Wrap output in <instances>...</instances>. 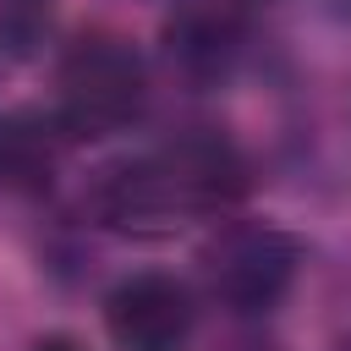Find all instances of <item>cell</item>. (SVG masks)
Here are the masks:
<instances>
[{"mask_svg":"<svg viewBox=\"0 0 351 351\" xmlns=\"http://www.w3.org/2000/svg\"><path fill=\"white\" fill-rule=\"evenodd\" d=\"M148 60L121 33H82L55 66V121L66 137H115L148 115Z\"/></svg>","mask_w":351,"mask_h":351,"instance_id":"1","label":"cell"},{"mask_svg":"<svg viewBox=\"0 0 351 351\" xmlns=\"http://www.w3.org/2000/svg\"><path fill=\"white\" fill-rule=\"evenodd\" d=\"M302 236L274 225V219H230L219 225L203 252H197V269H203V291L236 313V318H263L274 313L296 274H302Z\"/></svg>","mask_w":351,"mask_h":351,"instance_id":"2","label":"cell"},{"mask_svg":"<svg viewBox=\"0 0 351 351\" xmlns=\"http://www.w3.org/2000/svg\"><path fill=\"white\" fill-rule=\"evenodd\" d=\"M88 208L104 230H115L126 241H170L181 225L197 219L181 176L170 170V159L159 148L104 165L93 192H88Z\"/></svg>","mask_w":351,"mask_h":351,"instance_id":"3","label":"cell"},{"mask_svg":"<svg viewBox=\"0 0 351 351\" xmlns=\"http://www.w3.org/2000/svg\"><path fill=\"white\" fill-rule=\"evenodd\" d=\"M165 71L197 93L225 88L247 60V16L230 0H181L159 27Z\"/></svg>","mask_w":351,"mask_h":351,"instance_id":"4","label":"cell"},{"mask_svg":"<svg viewBox=\"0 0 351 351\" xmlns=\"http://www.w3.org/2000/svg\"><path fill=\"white\" fill-rule=\"evenodd\" d=\"M104 329L115 351H186L197 329V296L170 269H137L110 285Z\"/></svg>","mask_w":351,"mask_h":351,"instance_id":"5","label":"cell"},{"mask_svg":"<svg viewBox=\"0 0 351 351\" xmlns=\"http://www.w3.org/2000/svg\"><path fill=\"white\" fill-rule=\"evenodd\" d=\"M159 154L170 159V170L181 176L197 219L203 214H225L252 192V165L236 148V137H225L219 126H186L170 143H159Z\"/></svg>","mask_w":351,"mask_h":351,"instance_id":"6","label":"cell"},{"mask_svg":"<svg viewBox=\"0 0 351 351\" xmlns=\"http://www.w3.org/2000/svg\"><path fill=\"white\" fill-rule=\"evenodd\" d=\"M66 126L38 110H16L0 121V186L5 192H44L66 154Z\"/></svg>","mask_w":351,"mask_h":351,"instance_id":"7","label":"cell"},{"mask_svg":"<svg viewBox=\"0 0 351 351\" xmlns=\"http://www.w3.org/2000/svg\"><path fill=\"white\" fill-rule=\"evenodd\" d=\"M44 22H49V5L44 0H0V44L11 55L33 49V38L44 33Z\"/></svg>","mask_w":351,"mask_h":351,"instance_id":"8","label":"cell"},{"mask_svg":"<svg viewBox=\"0 0 351 351\" xmlns=\"http://www.w3.org/2000/svg\"><path fill=\"white\" fill-rule=\"evenodd\" d=\"M33 351H82V346H77V340H66V335H49V340H38Z\"/></svg>","mask_w":351,"mask_h":351,"instance_id":"9","label":"cell"},{"mask_svg":"<svg viewBox=\"0 0 351 351\" xmlns=\"http://www.w3.org/2000/svg\"><path fill=\"white\" fill-rule=\"evenodd\" d=\"M230 351H280V346H269V340H236Z\"/></svg>","mask_w":351,"mask_h":351,"instance_id":"10","label":"cell"}]
</instances>
